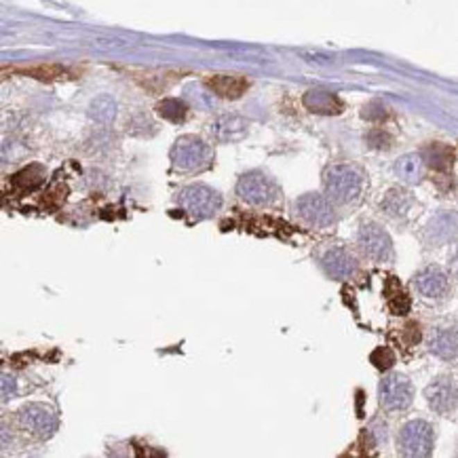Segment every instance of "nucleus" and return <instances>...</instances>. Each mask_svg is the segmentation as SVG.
Instances as JSON below:
<instances>
[{"label":"nucleus","mask_w":458,"mask_h":458,"mask_svg":"<svg viewBox=\"0 0 458 458\" xmlns=\"http://www.w3.org/2000/svg\"><path fill=\"white\" fill-rule=\"evenodd\" d=\"M171 161L182 171H203L212 165L214 150L196 135H184L171 148Z\"/></svg>","instance_id":"1"},{"label":"nucleus","mask_w":458,"mask_h":458,"mask_svg":"<svg viewBox=\"0 0 458 458\" xmlns=\"http://www.w3.org/2000/svg\"><path fill=\"white\" fill-rule=\"evenodd\" d=\"M364 188L362 173L350 165H332L325 171V192L336 203L357 201Z\"/></svg>","instance_id":"2"},{"label":"nucleus","mask_w":458,"mask_h":458,"mask_svg":"<svg viewBox=\"0 0 458 458\" xmlns=\"http://www.w3.org/2000/svg\"><path fill=\"white\" fill-rule=\"evenodd\" d=\"M180 205L186 214H190L192 218L196 220H205V218H212L216 216V212L222 207V196L210 188V186H203V184H192V186H186L180 196Z\"/></svg>","instance_id":"3"},{"label":"nucleus","mask_w":458,"mask_h":458,"mask_svg":"<svg viewBox=\"0 0 458 458\" xmlns=\"http://www.w3.org/2000/svg\"><path fill=\"white\" fill-rule=\"evenodd\" d=\"M433 427L425 421H410L399 433V450L405 456L423 458L433 452Z\"/></svg>","instance_id":"4"},{"label":"nucleus","mask_w":458,"mask_h":458,"mask_svg":"<svg viewBox=\"0 0 458 458\" xmlns=\"http://www.w3.org/2000/svg\"><path fill=\"white\" fill-rule=\"evenodd\" d=\"M237 194L245 203H249V205H271L277 198V186L269 176L260 171H251L241 176L237 184Z\"/></svg>","instance_id":"5"},{"label":"nucleus","mask_w":458,"mask_h":458,"mask_svg":"<svg viewBox=\"0 0 458 458\" xmlns=\"http://www.w3.org/2000/svg\"><path fill=\"white\" fill-rule=\"evenodd\" d=\"M378 397H380V403H382L384 410H389V412H401V410H405V408H408V405L412 403L414 389H412V382L405 378V376H401V374H391V376H387V378L380 382Z\"/></svg>","instance_id":"6"},{"label":"nucleus","mask_w":458,"mask_h":458,"mask_svg":"<svg viewBox=\"0 0 458 458\" xmlns=\"http://www.w3.org/2000/svg\"><path fill=\"white\" fill-rule=\"evenodd\" d=\"M296 212L300 214V218H302L304 222H309L311 226H317V228L330 226V224H334V220H336V214H334L332 203H330L325 196L315 194V192L302 194V196L296 201Z\"/></svg>","instance_id":"7"},{"label":"nucleus","mask_w":458,"mask_h":458,"mask_svg":"<svg viewBox=\"0 0 458 458\" xmlns=\"http://www.w3.org/2000/svg\"><path fill=\"white\" fill-rule=\"evenodd\" d=\"M19 421L32 435H36L40 439H49L60 427V421L53 414V410L44 408V405H40V403L24 405L19 412Z\"/></svg>","instance_id":"8"},{"label":"nucleus","mask_w":458,"mask_h":458,"mask_svg":"<svg viewBox=\"0 0 458 458\" xmlns=\"http://www.w3.org/2000/svg\"><path fill=\"white\" fill-rule=\"evenodd\" d=\"M359 247L374 262L393 260V241L378 224H364L359 230Z\"/></svg>","instance_id":"9"},{"label":"nucleus","mask_w":458,"mask_h":458,"mask_svg":"<svg viewBox=\"0 0 458 458\" xmlns=\"http://www.w3.org/2000/svg\"><path fill=\"white\" fill-rule=\"evenodd\" d=\"M425 397L431 410L437 414H450L458 405V387L452 378H437L427 387Z\"/></svg>","instance_id":"10"},{"label":"nucleus","mask_w":458,"mask_h":458,"mask_svg":"<svg viewBox=\"0 0 458 458\" xmlns=\"http://www.w3.org/2000/svg\"><path fill=\"white\" fill-rule=\"evenodd\" d=\"M416 289L425 298H443L448 294V277L437 266H427L414 277Z\"/></svg>","instance_id":"11"},{"label":"nucleus","mask_w":458,"mask_h":458,"mask_svg":"<svg viewBox=\"0 0 458 458\" xmlns=\"http://www.w3.org/2000/svg\"><path fill=\"white\" fill-rule=\"evenodd\" d=\"M323 269L330 277L334 279H348L355 269H357V262L350 256V251L342 249V247H334L323 256Z\"/></svg>","instance_id":"12"},{"label":"nucleus","mask_w":458,"mask_h":458,"mask_svg":"<svg viewBox=\"0 0 458 458\" xmlns=\"http://www.w3.org/2000/svg\"><path fill=\"white\" fill-rule=\"evenodd\" d=\"M458 230V216L452 212H443L439 216H435L429 226H427V239L435 245L450 241Z\"/></svg>","instance_id":"13"},{"label":"nucleus","mask_w":458,"mask_h":458,"mask_svg":"<svg viewBox=\"0 0 458 458\" xmlns=\"http://www.w3.org/2000/svg\"><path fill=\"white\" fill-rule=\"evenodd\" d=\"M431 353L446 362L458 359V330H439L431 336L429 342Z\"/></svg>","instance_id":"14"},{"label":"nucleus","mask_w":458,"mask_h":458,"mask_svg":"<svg viewBox=\"0 0 458 458\" xmlns=\"http://www.w3.org/2000/svg\"><path fill=\"white\" fill-rule=\"evenodd\" d=\"M212 131L220 142H239L247 135V123L237 114H226L214 123Z\"/></svg>","instance_id":"15"},{"label":"nucleus","mask_w":458,"mask_h":458,"mask_svg":"<svg viewBox=\"0 0 458 458\" xmlns=\"http://www.w3.org/2000/svg\"><path fill=\"white\" fill-rule=\"evenodd\" d=\"M304 106L317 114H338L342 110V101L328 91H309L304 95Z\"/></svg>","instance_id":"16"},{"label":"nucleus","mask_w":458,"mask_h":458,"mask_svg":"<svg viewBox=\"0 0 458 458\" xmlns=\"http://www.w3.org/2000/svg\"><path fill=\"white\" fill-rule=\"evenodd\" d=\"M207 85L212 87L214 93H218L220 97H226V99H237L247 89V80L239 78V76H214L207 80Z\"/></svg>","instance_id":"17"},{"label":"nucleus","mask_w":458,"mask_h":458,"mask_svg":"<svg viewBox=\"0 0 458 458\" xmlns=\"http://www.w3.org/2000/svg\"><path fill=\"white\" fill-rule=\"evenodd\" d=\"M395 173H397L399 180L408 182V184L421 182V178H423V157H418V155H403L395 163Z\"/></svg>","instance_id":"18"},{"label":"nucleus","mask_w":458,"mask_h":458,"mask_svg":"<svg viewBox=\"0 0 458 458\" xmlns=\"http://www.w3.org/2000/svg\"><path fill=\"white\" fill-rule=\"evenodd\" d=\"M414 198L410 196V192L405 190H399V188H393L387 198L382 201V207L391 214V216H405L408 210L412 207Z\"/></svg>","instance_id":"19"},{"label":"nucleus","mask_w":458,"mask_h":458,"mask_svg":"<svg viewBox=\"0 0 458 458\" xmlns=\"http://www.w3.org/2000/svg\"><path fill=\"white\" fill-rule=\"evenodd\" d=\"M117 114V104L114 99L108 95H99L91 101L89 106V117L97 123H110Z\"/></svg>","instance_id":"20"},{"label":"nucleus","mask_w":458,"mask_h":458,"mask_svg":"<svg viewBox=\"0 0 458 458\" xmlns=\"http://www.w3.org/2000/svg\"><path fill=\"white\" fill-rule=\"evenodd\" d=\"M425 159L429 161V165L433 169H448L454 161L452 157V150L441 146V144H433L425 150Z\"/></svg>","instance_id":"21"},{"label":"nucleus","mask_w":458,"mask_h":458,"mask_svg":"<svg viewBox=\"0 0 458 458\" xmlns=\"http://www.w3.org/2000/svg\"><path fill=\"white\" fill-rule=\"evenodd\" d=\"M157 110H159V114L163 119H167L171 123H182L186 119V114H188L186 104H184V101H180V99H163L161 104L157 106Z\"/></svg>","instance_id":"22"},{"label":"nucleus","mask_w":458,"mask_h":458,"mask_svg":"<svg viewBox=\"0 0 458 458\" xmlns=\"http://www.w3.org/2000/svg\"><path fill=\"white\" fill-rule=\"evenodd\" d=\"M42 182V167H38V165H32V167H28V169H22L15 178H13V184L17 186V188H36L38 184Z\"/></svg>","instance_id":"23"},{"label":"nucleus","mask_w":458,"mask_h":458,"mask_svg":"<svg viewBox=\"0 0 458 458\" xmlns=\"http://www.w3.org/2000/svg\"><path fill=\"white\" fill-rule=\"evenodd\" d=\"M370 362L378 368V370H389L395 364V355L389 346H378L372 355H370Z\"/></svg>","instance_id":"24"},{"label":"nucleus","mask_w":458,"mask_h":458,"mask_svg":"<svg viewBox=\"0 0 458 458\" xmlns=\"http://www.w3.org/2000/svg\"><path fill=\"white\" fill-rule=\"evenodd\" d=\"M389 307L395 315H405L410 309V298L405 296V291L397 289L391 298H389Z\"/></svg>","instance_id":"25"},{"label":"nucleus","mask_w":458,"mask_h":458,"mask_svg":"<svg viewBox=\"0 0 458 458\" xmlns=\"http://www.w3.org/2000/svg\"><path fill=\"white\" fill-rule=\"evenodd\" d=\"M15 391H17V380H15L13 376L5 374V376H3V399L7 401L9 397L15 395Z\"/></svg>","instance_id":"26"},{"label":"nucleus","mask_w":458,"mask_h":458,"mask_svg":"<svg viewBox=\"0 0 458 458\" xmlns=\"http://www.w3.org/2000/svg\"><path fill=\"white\" fill-rule=\"evenodd\" d=\"M452 271H454V275L458 277V251H456V256H454V260H452Z\"/></svg>","instance_id":"27"}]
</instances>
